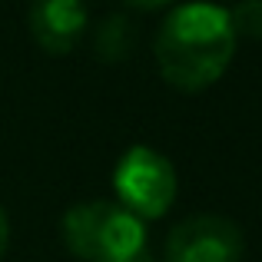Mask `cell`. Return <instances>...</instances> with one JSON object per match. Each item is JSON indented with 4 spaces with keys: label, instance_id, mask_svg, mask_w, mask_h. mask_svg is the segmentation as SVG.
<instances>
[{
    "label": "cell",
    "instance_id": "cell-1",
    "mask_svg": "<svg viewBox=\"0 0 262 262\" xmlns=\"http://www.w3.org/2000/svg\"><path fill=\"white\" fill-rule=\"evenodd\" d=\"M236 57L229 10L219 4H183L156 33V70L173 90L199 93L212 86Z\"/></svg>",
    "mask_w": 262,
    "mask_h": 262
},
{
    "label": "cell",
    "instance_id": "cell-2",
    "mask_svg": "<svg viewBox=\"0 0 262 262\" xmlns=\"http://www.w3.org/2000/svg\"><path fill=\"white\" fill-rule=\"evenodd\" d=\"M63 243L80 262H149L143 219L110 199L70 206L63 216Z\"/></svg>",
    "mask_w": 262,
    "mask_h": 262
},
{
    "label": "cell",
    "instance_id": "cell-3",
    "mask_svg": "<svg viewBox=\"0 0 262 262\" xmlns=\"http://www.w3.org/2000/svg\"><path fill=\"white\" fill-rule=\"evenodd\" d=\"M120 206L140 219H160L176 203V169L149 146H129L113 169Z\"/></svg>",
    "mask_w": 262,
    "mask_h": 262
},
{
    "label": "cell",
    "instance_id": "cell-4",
    "mask_svg": "<svg viewBox=\"0 0 262 262\" xmlns=\"http://www.w3.org/2000/svg\"><path fill=\"white\" fill-rule=\"evenodd\" d=\"M246 249L243 229L232 219L203 212L189 216L166 236V262H239Z\"/></svg>",
    "mask_w": 262,
    "mask_h": 262
},
{
    "label": "cell",
    "instance_id": "cell-5",
    "mask_svg": "<svg viewBox=\"0 0 262 262\" xmlns=\"http://www.w3.org/2000/svg\"><path fill=\"white\" fill-rule=\"evenodd\" d=\"M90 13L83 0H33L27 10V27L40 50L50 57H63L86 33Z\"/></svg>",
    "mask_w": 262,
    "mask_h": 262
},
{
    "label": "cell",
    "instance_id": "cell-6",
    "mask_svg": "<svg viewBox=\"0 0 262 262\" xmlns=\"http://www.w3.org/2000/svg\"><path fill=\"white\" fill-rule=\"evenodd\" d=\"M133 50V27L126 17H106L96 27V57L116 63V60L129 57Z\"/></svg>",
    "mask_w": 262,
    "mask_h": 262
},
{
    "label": "cell",
    "instance_id": "cell-7",
    "mask_svg": "<svg viewBox=\"0 0 262 262\" xmlns=\"http://www.w3.org/2000/svg\"><path fill=\"white\" fill-rule=\"evenodd\" d=\"M229 24H232L236 40L239 37L262 40V0H239L229 10Z\"/></svg>",
    "mask_w": 262,
    "mask_h": 262
},
{
    "label": "cell",
    "instance_id": "cell-8",
    "mask_svg": "<svg viewBox=\"0 0 262 262\" xmlns=\"http://www.w3.org/2000/svg\"><path fill=\"white\" fill-rule=\"evenodd\" d=\"M126 7H133V10H163V7H169L173 0H123Z\"/></svg>",
    "mask_w": 262,
    "mask_h": 262
},
{
    "label": "cell",
    "instance_id": "cell-9",
    "mask_svg": "<svg viewBox=\"0 0 262 262\" xmlns=\"http://www.w3.org/2000/svg\"><path fill=\"white\" fill-rule=\"evenodd\" d=\"M7 239H10V226H7L4 206H0V259H4V252H7Z\"/></svg>",
    "mask_w": 262,
    "mask_h": 262
}]
</instances>
